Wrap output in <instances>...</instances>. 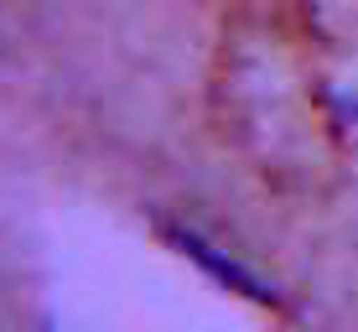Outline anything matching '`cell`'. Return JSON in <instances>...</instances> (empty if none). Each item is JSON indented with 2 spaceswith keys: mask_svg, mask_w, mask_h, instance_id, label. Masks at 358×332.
I'll return each mask as SVG.
<instances>
[]
</instances>
